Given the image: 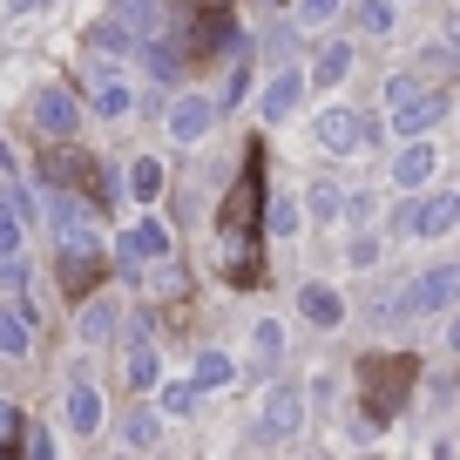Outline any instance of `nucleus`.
<instances>
[{"label": "nucleus", "mask_w": 460, "mask_h": 460, "mask_svg": "<svg viewBox=\"0 0 460 460\" xmlns=\"http://www.w3.org/2000/svg\"><path fill=\"white\" fill-rule=\"evenodd\" d=\"M386 109H393L386 115L393 129H400L406 143H420V136H433V122L447 115V95H433L420 75H393V82H386Z\"/></svg>", "instance_id": "nucleus-1"}, {"label": "nucleus", "mask_w": 460, "mask_h": 460, "mask_svg": "<svg viewBox=\"0 0 460 460\" xmlns=\"http://www.w3.org/2000/svg\"><path fill=\"white\" fill-rule=\"evenodd\" d=\"M406 312H420V318H433V312H454L460 305V264H433V271H420V278H406Z\"/></svg>", "instance_id": "nucleus-2"}, {"label": "nucleus", "mask_w": 460, "mask_h": 460, "mask_svg": "<svg viewBox=\"0 0 460 460\" xmlns=\"http://www.w3.org/2000/svg\"><path fill=\"white\" fill-rule=\"evenodd\" d=\"M115 251H122V271H149V264H163V258H170V224H163V217H136V224L129 230H122V244H115Z\"/></svg>", "instance_id": "nucleus-3"}, {"label": "nucleus", "mask_w": 460, "mask_h": 460, "mask_svg": "<svg viewBox=\"0 0 460 460\" xmlns=\"http://www.w3.org/2000/svg\"><path fill=\"white\" fill-rule=\"evenodd\" d=\"M366 143H373V115H359V109H318V149H332V156H359Z\"/></svg>", "instance_id": "nucleus-4"}, {"label": "nucleus", "mask_w": 460, "mask_h": 460, "mask_svg": "<svg viewBox=\"0 0 460 460\" xmlns=\"http://www.w3.org/2000/svg\"><path fill=\"white\" fill-rule=\"evenodd\" d=\"M88 109H95L102 122H122V115L136 109V88L122 82L115 61H95V68H88Z\"/></svg>", "instance_id": "nucleus-5"}, {"label": "nucleus", "mask_w": 460, "mask_h": 460, "mask_svg": "<svg viewBox=\"0 0 460 460\" xmlns=\"http://www.w3.org/2000/svg\"><path fill=\"white\" fill-rule=\"evenodd\" d=\"M305 433V386H271L264 393V440H298Z\"/></svg>", "instance_id": "nucleus-6"}, {"label": "nucleus", "mask_w": 460, "mask_h": 460, "mask_svg": "<svg viewBox=\"0 0 460 460\" xmlns=\"http://www.w3.org/2000/svg\"><path fill=\"white\" fill-rule=\"evenodd\" d=\"M75 122H82V102H75L68 88H41V95H34V129H41L48 143H68Z\"/></svg>", "instance_id": "nucleus-7"}, {"label": "nucleus", "mask_w": 460, "mask_h": 460, "mask_svg": "<svg viewBox=\"0 0 460 460\" xmlns=\"http://www.w3.org/2000/svg\"><path fill=\"white\" fill-rule=\"evenodd\" d=\"M454 230H460V197L454 190L413 197V237H454Z\"/></svg>", "instance_id": "nucleus-8"}, {"label": "nucleus", "mask_w": 460, "mask_h": 460, "mask_svg": "<svg viewBox=\"0 0 460 460\" xmlns=\"http://www.w3.org/2000/svg\"><path fill=\"white\" fill-rule=\"evenodd\" d=\"M305 88H312L305 68H278L271 82H264V95H258V115H264V122H285V115L305 102Z\"/></svg>", "instance_id": "nucleus-9"}, {"label": "nucleus", "mask_w": 460, "mask_h": 460, "mask_svg": "<svg viewBox=\"0 0 460 460\" xmlns=\"http://www.w3.org/2000/svg\"><path fill=\"white\" fill-rule=\"evenodd\" d=\"M210 122H217V102L210 95H176L170 102V136H176V143H203Z\"/></svg>", "instance_id": "nucleus-10"}, {"label": "nucleus", "mask_w": 460, "mask_h": 460, "mask_svg": "<svg viewBox=\"0 0 460 460\" xmlns=\"http://www.w3.org/2000/svg\"><path fill=\"white\" fill-rule=\"evenodd\" d=\"M258 210H264V190H258V170H251L244 183L224 197V217H217V224H224V237H244V230L258 224Z\"/></svg>", "instance_id": "nucleus-11"}, {"label": "nucleus", "mask_w": 460, "mask_h": 460, "mask_svg": "<svg viewBox=\"0 0 460 460\" xmlns=\"http://www.w3.org/2000/svg\"><path fill=\"white\" fill-rule=\"evenodd\" d=\"M440 170V149L427 143V136H420V143H406L400 156H393V183L406 190V197H413V190H427V176Z\"/></svg>", "instance_id": "nucleus-12"}, {"label": "nucleus", "mask_w": 460, "mask_h": 460, "mask_svg": "<svg viewBox=\"0 0 460 460\" xmlns=\"http://www.w3.org/2000/svg\"><path fill=\"white\" fill-rule=\"evenodd\" d=\"M129 386H136V393H156V386H163V359H156L149 325H129Z\"/></svg>", "instance_id": "nucleus-13"}, {"label": "nucleus", "mask_w": 460, "mask_h": 460, "mask_svg": "<svg viewBox=\"0 0 460 460\" xmlns=\"http://www.w3.org/2000/svg\"><path fill=\"white\" fill-rule=\"evenodd\" d=\"M61 413H68V427L82 433H102V393H95V379H68V400H61Z\"/></svg>", "instance_id": "nucleus-14"}, {"label": "nucleus", "mask_w": 460, "mask_h": 460, "mask_svg": "<svg viewBox=\"0 0 460 460\" xmlns=\"http://www.w3.org/2000/svg\"><path fill=\"white\" fill-rule=\"evenodd\" d=\"M163 406H129V413H122V447H129V454H156V440H163Z\"/></svg>", "instance_id": "nucleus-15"}, {"label": "nucleus", "mask_w": 460, "mask_h": 460, "mask_svg": "<svg viewBox=\"0 0 460 460\" xmlns=\"http://www.w3.org/2000/svg\"><path fill=\"white\" fill-rule=\"evenodd\" d=\"M115 325H122V305H115V298H88L82 318H75V339H82V345H109Z\"/></svg>", "instance_id": "nucleus-16"}, {"label": "nucleus", "mask_w": 460, "mask_h": 460, "mask_svg": "<svg viewBox=\"0 0 460 460\" xmlns=\"http://www.w3.org/2000/svg\"><path fill=\"white\" fill-rule=\"evenodd\" d=\"M278 366H285V325H278V318H258V325H251V373H278Z\"/></svg>", "instance_id": "nucleus-17"}, {"label": "nucleus", "mask_w": 460, "mask_h": 460, "mask_svg": "<svg viewBox=\"0 0 460 460\" xmlns=\"http://www.w3.org/2000/svg\"><path fill=\"white\" fill-rule=\"evenodd\" d=\"M298 312L312 318L318 332H332V325H339V318H345V298H339V291H332V285H318V278H312V285H298Z\"/></svg>", "instance_id": "nucleus-18"}, {"label": "nucleus", "mask_w": 460, "mask_h": 460, "mask_svg": "<svg viewBox=\"0 0 460 460\" xmlns=\"http://www.w3.org/2000/svg\"><path fill=\"white\" fill-rule=\"evenodd\" d=\"M28 345H34L28 305H0V359H28Z\"/></svg>", "instance_id": "nucleus-19"}, {"label": "nucleus", "mask_w": 460, "mask_h": 460, "mask_svg": "<svg viewBox=\"0 0 460 460\" xmlns=\"http://www.w3.org/2000/svg\"><path fill=\"white\" fill-rule=\"evenodd\" d=\"M305 217H312L318 230H332V224H339V217H345V190H339V183H325V176H318V183L305 190Z\"/></svg>", "instance_id": "nucleus-20"}, {"label": "nucleus", "mask_w": 460, "mask_h": 460, "mask_svg": "<svg viewBox=\"0 0 460 460\" xmlns=\"http://www.w3.org/2000/svg\"><path fill=\"white\" fill-rule=\"evenodd\" d=\"M345 75H352V41H325V48H318V61H312V82L318 88H339Z\"/></svg>", "instance_id": "nucleus-21"}, {"label": "nucleus", "mask_w": 460, "mask_h": 460, "mask_svg": "<svg viewBox=\"0 0 460 460\" xmlns=\"http://www.w3.org/2000/svg\"><path fill=\"white\" fill-rule=\"evenodd\" d=\"M156 406H163L170 420H190V413L203 406V386H197V379H163V386H156Z\"/></svg>", "instance_id": "nucleus-22"}, {"label": "nucleus", "mask_w": 460, "mask_h": 460, "mask_svg": "<svg viewBox=\"0 0 460 460\" xmlns=\"http://www.w3.org/2000/svg\"><path fill=\"white\" fill-rule=\"evenodd\" d=\"M400 21V0H352V28L359 34H393Z\"/></svg>", "instance_id": "nucleus-23"}, {"label": "nucleus", "mask_w": 460, "mask_h": 460, "mask_svg": "<svg viewBox=\"0 0 460 460\" xmlns=\"http://www.w3.org/2000/svg\"><path fill=\"white\" fill-rule=\"evenodd\" d=\"M129 197H136V203H156V197H163V163H156V156H136V163H129Z\"/></svg>", "instance_id": "nucleus-24"}, {"label": "nucleus", "mask_w": 460, "mask_h": 460, "mask_svg": "<svg viewBox=\"0 0 460 460\" xmlns=\"http://www.w3.org/2000/svg\"><path fill=\"white\" fill-rule=\"evenodd\" d=\"M264 224H271V237H298V230H305V203L298 197H271Z\"/></svg>", "instance_id": "nucleus-25"}, {"label": "nucleus", "mask_w": 460, "mask_h": 460, "mask_svg": "<svg viewBox=\"0 0 460 460\" xmlns=\"http://www.w3.org/2000/svg\"><path fill=\"white\" fill-rule=\"evenodd\" d=\"M21 237H28V217L14 210V197H0V258H21Z\"/></svg>", "instance_id": "nucleus-26"}, {"label": "nucleus", "mask_w": 460, "mask_h": 460, "mask_svg": "<svg viewBox=\"0 0 460 460\" xmlns=\"http://www.w3.org/2000/svg\"><path fill=\"white\" fill-rule=\"evenodd\" d=\"M230 373H237L230 352H197V373H190V379H197L203 393H217V386H230Z\"/></svg>", "instance_id": "nucleus-27"}, {"label": "nucleus", "mask_w": 460, "mask_h": 460, "mask_svg": "<svg viewBox=\"0 0 460 460\" xmlns=\"http://www.w3.org/2000/svg\"><path fill=\"white\" fill-rule=\"evenodd\" d=\"M339 7H345V0H298V21H305V28H325Z\"/></svg>", "instance_id": "nucleus-28"}, {"label": "nucleus", "mask_w": 460, "mask_h": 460, "mask_svg": "<svg viewBox=\"0 0 460 460\" xmlns=\"http://www.w3.org/2000/svg\"><path fill=\"white\" fill-rule=\"evenodd\" d=\"M345 264H379V237H352V244H345Z\"/></svg>", "instance_id": "nucleus-29"}, {"label": "nucleus", "mask_w": 460, "mask_h": 460, "mask_svg": "<svg viewBox=\"0 0 460 460\" xmlns=\"http://www.w3.org/2000/svg\"><path fill=\"white\" fill-rule=\"evenodd\" d=\"M28 460H61V454H55V433H48V427L28 433Z\"/></svg>", "instance_id": "nucleus-30"}, {"label": "nucleus", "mask_w": 460, "mask_h": 460, "mask_svg": "<svg viewBox=\"0 0 460 460\" xmlns=\"http://www.w3.org/2000/svg\"><path fill=\"white\" fill-rule=\"evenodd\" d=\"M14 433H21V413H14V406H0V440H14Z\"/></svg>", "instance_id": "nucleus-31"}, {"label": "nucleus", "mask_w": 460, "mask_h": 460, "mask_svg": "<svg viewBox=\"0 0 460 460\" xmlns=\"http://www.w3.org/2000/svg\"><path fill=\"white\" fill-rule=\"evenodd\" d=\"M34 7H41V0H14V14H34Z\"/></svg>", "instance_id": "nucleus-32"}, {"label": "nucleus", "mask_w": 460, "mask_h": 460, "mask_svg": "<svg viewBox=\"0 0 460 460\" xmlns=\"http://www.w3.org/2000/svg\"><path fill=\"white\" fill-rule=\"evenodd\" d=\"M447 345H454V352H460V318H454V332H447Z\"/></svg>", "instance_id": "nucleus-33"}, {"label": "nucleus", "mask_w": 460, "mask_h": 460, "mask_svg": "<svg viewBox=\"0 0 460 460\" xmlns=\"http://www.w3.org/2000/svg\"><path fill=\"white\" fill-rule=\"evenodd\" d=\"M0 170H14V156H7V143H0Z\"/></svg>", "instance_id": "nucleus-34"}, {"label": "nucleus", "mask_w": 460, "mask_h": 460, "mask_svg": "<svg viewBox=\"0 0 460 460\" xmlns=\"http://www.w3.org/2000/svg\"><path fill=\"white\" fill-rule=\"evenodd\" d=\"M433 460H454V447H433Z\"/></svg>", "instance_id": "nucleus-35"}, {"label": "nucleus", "mask_w": 460, "mask_h": 460, "mask_svg": "<svg viewBox=\"0 0 460 460\" xmlns=\"http://www.w3.org/2000/svg\"><path fill=\"white\" fill-rule=\"evenodd\" d=\"M454 41H460V14H454Z\"/></svg>", "instance_id": "nucleus-36"}, {"label": "nucleus", "mask_w": 460, "mask_h": 460, "mask_svg": "<svg viewBox=\"0 0 460 460\" xmlns=\"http://www.w3.org/2000/svg\"><path fill=\"white\" fill-rule=\"evenodd\" d=\"M109 460H136V454H109Z\"/></svg>", "instance_id": "nucleus-37"}, {"label": "nucleus", "mask_w": 460, "mask_h": 460, "mask_svg": "<svg viewBox=\"0 0 460 460\" xmlns=\"http://www.w3.org/2000/svg\"><path fill=\"white\" fill-rule=\"evenodd\" d=\"M305 460H318V454H305Z\"/></svg>", "instance_id": "nucleus-38"}]
</instances>
